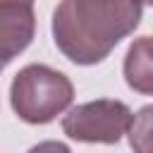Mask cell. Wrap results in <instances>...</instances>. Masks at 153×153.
Masks as SVG:
<instances>
[{
	"mask_svg": "<svg viewBox=\"0 0 153 153\" xmlns=\"http://www.w3.org/2000/svg\"><path fill=\"white\" fill-rule=\"evenodd\" d=\"M141 0H62L53 12V41L74 65L103 62L141 24Z\"/></svg>",
	"mask_w": 153,
	"mask_h": 153,
	"instance_id": "cell-1",
	"label": "cell"
},
{
	"mask_svg": "<svg viewBox=\"0 0 153 153\" xmlns=\"http://www.w3.org/2000/svg\"><path fill=\"white\" fill-rule=\"evenodd\" d=\"M74 100V86L67 74L48 65L22 67L10 84V105L26 124H48Z\"/></svg>",
	"mask_w": 153,
	"mask_h": 153,
	"instance_id": "cell-2",
	"label": "cell"
},
{
	"mask_svg": "<svg viewBox=\"0 0 153 153\" xmlns=\"http://www.w3.org/2000/svg\"><path fill=\"white\" fill-rule=\"evenodd\" d=\"M134 120L127 103L115 98H98L67 108L62 117V131L72 141L81 143H117Z\"/></svg>",
	"mask_w": 153,
	"mask_h": 153,
	"instance_id": "cell-3",
	"label": "cell"
},
{
	"mask_svg": "<svg viewBox=\"0 0 153 153\" xmlns=\"http://www.w3.org/2000/svg\"><path fill=\"white\" fill-rule=\"evenodd\" d=\"M36 36L31 2H0V60L7 65L24 53Z\"/></svg>",
	"mask_w": 153,
	"mask_h": 153,
	"instance_id": "cell-4",
	"label": "cell"
},
{
	"mask_svg": "<svg viewBox=\"0 0 153 153\" xmlns=\"http://www.w3.org/2000/svg\"><path fill=\"white\" fill-rule=\"evenodd\" d=\"M122 74L134 93L153 96V36L134 38V43L127 48Z\"/></svg>",
	"mask_w": 153,
	"mask_h": 153,
	"instance_id": "cell-5",
	"label": "cell"
},
{
	"mask_svg": "<svg viewBox=\"0 0 153 153\" xmlns=\"http://www.w3.org/2000/svg\"><path fill=\"white\" fill-rule=\"evenodd\" d=\"M129 146L136 153H153V103L143 105L129 124Z\"/></svg>",
	"mask_w": 153,
	"mask_h": 153,
	"instance_id": "cell-6",
	"label": "cell"
},
{
	"mask_svg": "<svg viewBox=\"0 0 153 153\" xmlns=\"http://www.w3.org/2000/svg\"><path fill=\"white\" fill-rule=\"evenodd\" d=\"M0 2H31L33 5V0H0Z\"/></svg>",
	"mask_w": 153,
	"mask_h": 153,
	"instance_id": "cell-7",
	"label": "cell"
},
{
	"mask_svg": "<svg viewBox=\"0 0 153 153\" xmlns=\"http://www.w3.org/2000/svg\"><path fill=\"white\" fill-rule=\"evenodd\" d=\"M141 2H146V5H151V7H153V0H141Z\"/></svg>",
	"mask_w": 153,
	"mask_h": 153,
	"instance_id": "cell-8",
	"label": "cell"
},
{
	"mask_svg": "<svg viewBox=\"0 0 153 153\" xmlns=\"http://www.w3.org/2000/svg\"><path fill=\"white\" fill-rule=\"evenodd\" d=\"M2 69H5V62H2V60H0V72H2Z\"/></svg>",
	"mask_w": 153,
	"mask_h": 153,
	"instance_id": "cell-9",
	"label": "cell"
}]
</instances>
